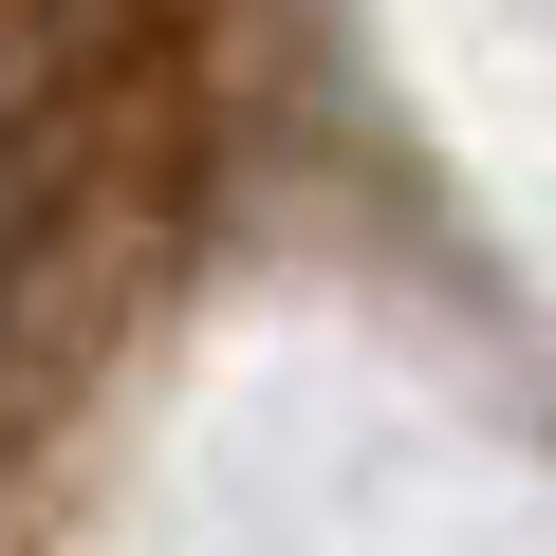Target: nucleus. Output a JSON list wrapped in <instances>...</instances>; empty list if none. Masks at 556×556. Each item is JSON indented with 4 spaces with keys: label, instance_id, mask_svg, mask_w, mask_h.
<instances>
[{
    "label": "nucleus",
    "instance_id": "obj_1",
    "mask_svg": "<svg viewBox=\"0 0 556 556\" xmlns=\"http://www.w3.org/2000/svg\"><path fill=\"white\" fill-rule=\"evenodd\" d=\"M186 56V0H0V112H75Z\"/></svg>",
    "mask_w": 556,
    "mask_h": 556
}]
</instances>
